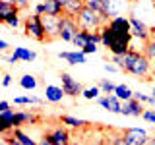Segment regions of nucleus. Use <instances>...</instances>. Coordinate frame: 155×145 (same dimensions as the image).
<instances>
[{"label": "nucleus", "instance_id": "nucleus-1", "mask_svg": "<svg viewBox=\"0 0 155 145\" xmlns=\"http://www.w3.org/2000/svg\"><path fill=\"white\" fill-rule=\"evenodd\" d=\"M110 60L114 62V66L118 70H122L124 74H132L140 79H149L151 77V62L149 58L140 50H128L126 54H113Z\"/></svg>", "mask_w": 155, "mask_h": 145}, {"label": "nucleus", "instance_id": "nucleus-2", "mask_svg": "<svg viewBox=\"0 0 155 145\" xmlns=\"http://www.w3.org/2000/svg\"><path fill=\"white\" fill-rule=\"evenodd\" d=\"M132 39L134 37H124L113 31L107 23L101 27V43L107 47V50H110V54H126L132 48Z\"/></svg>", "mask_w": 155, "mask_h": 145}, {"label": "nucleus", "instance_id": "nucleus-3", "mask_svg": "<svg viewBox=\"0 0 155 145\" xmlns=\"http://www.w3.org/2000/svg\"><path fill=\"white\" fill-rule=\"evenodd\" d=\"M76 19H78V23H80V27L84 29V31H101V27L109 21L103 12L93 10V8H87V6L78 14Z\"/></svg>", "mask_w": 155, "mask_h": 145}, {"label": "nucleus", "instance_id": "nucleus-4", "mask_svg": "<svg viewBox=\"0 0 155 145\" xmlns=\"http://www.w3.org/2000/svg\"><path fill=\"white\" fill-rule=\"evenodd\" d=\"M23 31H25V37L35 39L39 43L47 41V31H45V23H43V16L39 14H29L23 21Z\"/></svg>", "mask_w": 155, "mask_h": 145}, {"label": "nucleus", "instance_id": "nucleus-5", "mask_svg": "<svg viewBox=\"0 0 155 145\" xmlns=\"http://www.w3.org/2000/svg\"><path fill=\"white\" fill-rule=\"evenodd\" d=\"M80 23H78L76 18L72 16H66V14H62L60 16V39L66 43H72V39L78 31H80Z\"/></svg>", "mask_w": 155, "mask_h": 145}, {"label": "nucleus", "instance_id": "nucleus-6", "mask_svg": "<svg viewBox=\"0 0 155 145\" xmlns=\"http://www.w3.org/2000/svg\"><path fill=\"white\" fill-rule=\"evenodd\" d=\"M128 6H132L128 0H105L101 12L105 14L107 19H113V18L124 16V12L128 10Z\"/></svg>", "mask_w": 155, "mask_h": 145}, {"label": "nucleus", "instance_id": "nucleus-7", "mask_svg": "<svg viewBox=\"0 0 155 145\" xmlns=\"http://www.w3.org/2000/svg\"><path fill=\"white\" fill-rule=\"evenodd\" d=\"M43 137L47 139V141H51V145H70L72 139H70V132L66 130V126H54L52 130H48V132L43 135Z\"/></svg>", "mask_w": 155, "mask_h": 145}, {"label": "nucleus", "instance_id": "nucleus-8", "mask_svg": "<svg viewBox=\"0 0 155 145\" xmlns=\"http://www.w3.org/2000/svg\"><path fill=\"white\" fill-rule=\"evenodd\" d=\"M120 134L128 141V145H147L149 141V134L142 128H124L120 130Z\"/></svg>", "mask_w": 155, "mask_h": 145}, {"label": "nucleus", "instance_id": "nucleus-9", "mask_svg": "<svg viewBox=\"0 0 155 145\" xmlns=\"http://www.w3.org/2000/svg\"><path fill=\"white\" fill-rule=\"evenodd\" d=\"M130 25H132V37L134 39H140L142 43H147L151 39V27L145 21H142L140 18L130 16Z\"/></svg>", "mask_w": 155, "mask_h": 145}, {"label": "nucleus", "instance_id": "nucleus-10", "mask_svg": "<svg viewBox=\"0 0 155 145\" xmlns=\"http://www.w3.org/2000/svg\"><path fill=\"white\" fill-rule=\"evenodd\" d=\"M43 23H45V31H47V41H54L60 39V16H43Z\"/></svg>", "mask_w": 155, "mask_h": 145}, {"label": "nucleus", "instance_id": "nucleus-11", "mask_svg": "<svg viewBox=\"0 0 155 145\" xmlns=\"http://www.w3.org/2000/svg\"><path fill=\"white\" fill-rule=\"evenodd\" d=\"M60 79H62V89H64V93L68 97H78L81 95V91H84V87H81L80 81H76L74 77H72L68 72H62L60 74Z\"/></svg>", "mask_w": 155, "mask_h": 145}, {"label": "nucleus", "instance_id": "nucleus-12", "mask_svg": "<svg viewBox=\"0 0 155 145\" xmlns=\"http://www.w3.org/2000/svg\"><path fill=\"white\" fill-rule=\"evenodd\" d=\"M35 58H37V54L33 50H27L25 47H16L6 60L10 64H16V62H31V60H35Z\"/></svg>", "mask_w": 155, "mask_h": 145}, {"label": "nucleus", "instance_id": "nucleus-13", "mask_svg": "<svg viewBox=\"0 0 155 145\" xmlns=\"http://www.w3.org/2000/svg\"><path fill=\"white\" fill-rule=\"evenodd\" d=\"M99 105L107 108L109 112H114V114H122V103L116 95H107V97H101L99 99Z\"/></svg>", "mask_w": 155, "mask_h": 145}, {"label": "nucleus", "instance_id": "nucleus-14", "mask_svg": "<svg viewBox=\"0 0 155 145\" xmlns=\"http://www.w3.org/2000/svg\"><path fill=\"white\" fill-rule=\"evenodd\" d=\"M85 52L84 50H66V52H58L60 60H66L68 64H85Z\"/></svg>", "mask_w": 155, "mask_h": 145}, {"label": "nucleus", "instance_id": "nucleus-15", "mask_svg": "<svg viewBox=\"0 0 155 145\" xmlns=\"http://www.w3.org/2000/svg\"><path fill=\"white\" fill-rule=\"evenodd\" d=\"M143 106L138 99H130V101H124L122 105V114L124 116H142L143 114Z\"/></svg>", "mask_w": 155, "mask_h": 145}, {"label": "nucleus", "instance_id": "nucleus-16", "mask_svg": "<svg viewBox=\"0 0 155 145\" xmlns=\"http://www.w3.org/2000/svg\"><path fill=\"white\" fill-rule=\"evenodd\" d=\"M60 124L68 126V128H74V130H89V128H91L87 120L76 118V116H70V114H64V116H60Z\"/></svg>", "mask_w": 155, "mask_h": 145}, {"label": "nucleus", "instance_id": "nucleus-17", "mask_svg": "<svg viewBox=\"0 0 155 145\" xmlns=\"http://www.w3.org/2000/svg\"><path fill=\"white\" fill-rule=\"evenodd\" d=\"M64 89L62 87H56V85H47L45 89V99L48 103H60L62 99H64Z\"/></svg>", "mask_w": 155, "mask_h": 145}, {"label": "nucleus", "instance_id": "nucleus-18", "mask_svg": "<svg viewBox=\"0 0 155 145\" xmlns=\"http://www.w3.org/2000/svg\"><path fill=\"white\" fill-rule=\"evenodd\" d=\"M85 8L84 0H68L64 4V14L66 16H72V18H78V14Z\"/></svg>", "mask_w": 155, "mask_h": 145}, {"label": "nucleus", "instance_id": "nucleus-19", "mask_svg": "<svg viewBox=\"0 0 155 145\" xmlns=\"http://www.w3.org/2000/svg\"><path fill=\"white\" fill-rule=\"evenodd\" d=\"M43 4H45L48 16H62L64 14V4L60 0H43Z\"/></svg>", "mask_w": 155, "mask_h": 145}, {"label": "nucleus", "instance_id": "nucleus-20", "mask_svg": "<svg viewBox=\"0 0 155 145\" xmlns=\"http://www.w3.org/2000/svg\"><path fill=\"white\" fill-rule=\"evenodd\" d=\"M19 8L18 4H12V2H2L0 0V21L2 19H6L8 16H12V14H16V12H19Z\"/></svg>", "mask_w": 155, "mask_h": 145}, {"label": "nucleus", "instance_id": "nucleus-21", "mask_svg": "<svg viewBox=\"0 0 155 145\" xmlns=\"http://www.w3.org/2000/svg\"><path fill=\"white\" fill-rule=\"evenodd\" d=\"M105 135H107V145H128V141L122 137V134L120 132H109V130H105Z\"/></svg>", "mask_w": 155, "mask_h": 145}, {"label": "nucleus", "instance_id": "nucleus-22", "mask_svg": "<svg viewBox=\"0 0 155 145\" xmlns=\"http://www.w3.org/2000/svg\"><path fill=\"white\" fill-rule=\"evenodd\" d=\"M19 87H21V89H25V91H33V89L37 87L35 76H31V74L21 76V77H19Z\"/></svg>", "mask_w": 155, "mask_h": 145}, {"label": "nucleus", "instance_id": "nucleus-23", "mask_svg": "<svg viewBox=\"0 0 155 145\" xmlns=\"http://www.w3.org/2000/svg\"><path fill=\"white\" fill-rule=\"evenodd\" d=\"M72 45L78 47L81 50L85 45H89V39H87V31H84V29H80V31L74 35V39H72Z\"/></svg>", "mask_w": 155, "mask_h": 145}, {"label": "nucleus", "instance_id": "nucleus-24", "mask_svg": "<svg viewBox=\"0 0 155 145\" xmlns=\"http://www.w3.org/2000/svg\"><path fill=\"white\" fill-rule=\"evenodd\" d=\"M114 95L118 97L120 101H130V99H134V93H132V89H130L128 85H116Z\"/></svg>", "mask_w": 155, "mask_h": 145}, {"label": "nucleus", "instance_id": "nucleus-25", "mask_svg": "<svg viewBox=\"0 0 155 145\" xmlns=\"http://www.w3.org/2000/svg\"><path fill=\"white\" fill-rule=\"evenodd\" d=\"M143 54L149 58L151 66H155V39H149L147 43H143Z\"/></svg>", "mask_w": 155, "mask_h": 145}, {"label": "nucleus", "instance_id": "nucleus-26", "mask_svg": "<svg viewBox=\"0 0 155 145\" xmlns=\"http://www.w3.org/2000/svg\"><path fill=\"white\" fill-rule=\"evenodd\" d=\"M12 132H14V135H16V137L19 139V143H21V145H39V143H35V141H33V139L29 137L27 134H23L19 128H14Z\"/></svg>", "mask_w": 155, "mask_h": 145}, {"label": "nucleus", "instance_id": "nucleus-27", "mask_svg": "<svg viewBox=\"0 0 155 145\" xmlns=\"http://www.w3.org/2000/svg\"><path fill=\"white\" fill-rule=\"evenodd\" d=\"M14 105H43L37 97H14Z\"/></svg>", "mask_w": 155, "mask_h": 145}, {"label": "nucleus", "instance_id": "nucleus-28", "mask_svg": "<svg viewBox=\"0 0 155 145\" xmlns=\"http://www.w3.org/2000/svg\"><path fill=\"white\" fill-rule=\"evenodd\" d=\"M2 23H4V25H8V27H12V29H16L19 23H21V19H19V12L12 14V16H8L6 19H2Z\"/></svg>", "mask_w": 155, "mask_h": 145}, {"label": "nucleus", "instance_id": "nucleus-29", "mask_svg": "<svg viewBox=\"0 0 155 145\" xmlns=\"http://www.w3.org/2000/svg\"><path fill=\"white\" fill-rule=\"evenodd\" d=\"M99 93H101V87H87V89L81 91L84 99H87V101H93V99H97V97H99Z\"/></svg>", "mask_w": 155, "mask_h": 145}, {"label": "nucleus", "instance_id": "nucleus-30", "mask_svg": "<svg viewBox=\"0 0 155 145\" xmlns=\"http://www.w3.org/2000/svg\"><path fill=\"white\" fill-rule=\"evenodd\" d=\"M99 87H101V91H105L107 95L114 93V89H116V85L113 83V81H109V79H103V81L99 83Z\"/></svg>", "mask_w": 155, "mask_h": 145}, {"label": "nucleus", "instance_id": "nucleus-31", "mask_svg": "<svg viewBox=\"0 0 155 145\" xmlns=\"http://www.w3.org/2000/svg\"><path fill=\"white\" fill-rule=\"evenodd\" d=\"M103 2H105V0H84V4H85L87 8L99 10V12H101V8H103Z\"/></svg>", "mask_w": 155, "mask_h": 145}, {"label": "nucleus", "instance_id": "nucleus-32", "mask_svg": "<svg viewBox=\"0 0 155 145\" xmlns=\"http://www.w3.org/2000/svg\"><path fill=\"white\" fill-rule=\"evenodd\" d=\"M142 118H143V120H147V122H151V124H155V110L145 108V110H143V114H142Z\"/></svg>", "mask_w": 155, "mask_h": 145}, {"label": "nucleus", "instance_id": "nucleus-33", "mask_svg": "<svg viewBox=\"0 0 155 145\" xmlns=\"http://www.w3.org/2000/svg\"><path fill=\"white\" fill-rule=\"evenodd\" d=\"M81 50H84L85 54H93V52H97V45H95V43H89V45H85Z\"/></svg>", "mask_w": 155, "mask_h": 145}, {"label": "nucleus", "instance_id": "nucleus-34", "mask_svg": "<svg viewBox=\"0 0 155 145\" xmlns=\"http://www.w3.org/2000/svg\"><path fill=\"white\" fill-rule=\"evenodd\" d=\"M29 2H31V0H14V4H18V6L21 8V10H23V8H27V6H29Z\"/></svg>", "mask_w": 155, "mask_h": 145}, {"label": "nucleus", "instance_id": "nucleus-35", "mask_svg": "<svg viewBox=\"0 0 155 145\" xmlns=\"http://www.w3.org/2000/svg\"><path fill=\"white\" fill-rule=\"evenodd\" d=\"M10 83H12V76H10V74H4V79H2V85H4V87H8Z\"/></svg>", "mask_w": 155, "mask_h": 145}, {"label": "nucleus", "instance_id": "nucleus-36", "mask_svg": "<svg viewBox=\"0 0 155 145\" xmlns=\"http://www.w3.org/2000/svg\"><path fill=\"white\" fill-rule=\"evenodd\" d=\"M10 108V103L8 101H2V103H0V110H8Z\"/></svg>", "mask_w": 155, "mask_h": 145}, {"label": "nucleus", "instance_id": "nucleus-37", "mask_svg": "<svg viewBox=\"0 0 155 145\" xmlns=\"http://www.w3.org/2000/svg\"><path fill=\"white\" fill-rule=\"evenodd\" d=\"M8 48H10V45L6 41H0V50H8Z\"/></svg>", "mask_w": 155, "mask_h": 145}, {"label": "nucleus", "instance_id": "nucleus-38", "mask_svg": "<svg viewBox=\"0 0 155 145\" xmlns=\"http://www.w3.org/2000/svg\"><path fill=\"white\" fill-rule=\"evenodd\" d=\"M105 70H107V72H114V70H116V66H110V64H105Z\"/></svg>", "mask_w": 155, "mask_h": 145}, {"label": "nucleus", "instance_id": "nucleus-39", "mask_svg": "<svg viewBox=\"0 0 155 145\" xmlns=\"http://www.w3.org/2000/svg\"><path fill=\"white\" fill-rule=\"evenodd\" d=\"M147 145H155V134L149 137V141H147Z\"/></svg>", "mask_w": 155, "mask_h": 145}, {"label": "nucleus", "instance_id": "nucleus-40", "mask_svg": "<svg viewBox=\"0 0 155 145\" xmlns=\"http://www.w3.org/2000/svg\"><path fill=\"white\" fill-rule=\"evenodd\" d=\"M39 145H51V141H47V139H45V137H43V141H41V143H39Z\"/></svg>", "mask_w": 155, "mask_h": 145}, {"label": "nucleus", "instance_id": "nucleus-41", "mask_svg": "<svg viewBox=\"0 0 155 145\" xmlns=\"http://www.w3.org/2000/svg\"><path fill=\"white\" fill-rule=\"evenodd\" d=\"M0 145H10L8 141H4V139H2V141H0Z\"/></svg>", "mask_w": 155, "mask_h": 145}, {"label": "nucleus", "instance_id": "nucleus-42", "mask_svg": "<svg viewBox=\"0 0 155 145\" xmlns=\"http://www.w3.org/2000/svg\"><path fill=\"white\" fill-rule=\"evenodd\" d=\"M151 77H153V79H155V66H153V72H151Z\"/></svg>", "mask_w": 155, "mask_h": 145}, {"label": "nucleus", "instance_id": "nucleus-43", "mask_svg": "<svg viewBox=\"0 0 155 145\" xmlns=\"http://www.w3.org/2000/svg\"><path fill=\"white\" fill-rule=\"evenodd\" d=\"M128 2H130V4H136V2H138V0H128Z\"/></svg>", "mask_w": 155, "mask_h": 145}, {"label": "nucleus", "instance_id": "nucleus-44", "mask_svg": "<svg viewBox=\"0 0 155 145\" xmlns=\"http://www.w3.org/2000/svg\"><path fill=\"white\" fill-rule=\"evenodd\" d=\"M151 97H153V99H155V89H153V91H151Z\"/></svg>", "mask_w": 155, "mask_h": 145}, {"label": "nucleus", "instance_id": "nucleus-45", "mask_svg": "<svg viewBox=\"0 0 155 145\" xmlns=\"http://www.w3.org/2000/svg\"><path fill=\"white\" fill-rule=\"evenodd\" d=\"M60 2H62V4H66V2H68V0H60Z\"/></svg>", "mask_w": 155, "mask_h": 145}, {"label": "nucleus", "instance_id": "nucleus-46", "mask_svg": "<svg viewBox=\"0 0 155 145\" xmlns=\"http://www.w3.org/2000/svg\"><path fill=\"white\" fill-rule=\"evenodd\" d=\"M151 2H153V4H155V0H151Z\"/></svg>", "mask_w": 155, "mask_h": 145}, {"label": "nucleus", "instance_id": "nucleus-47", "mask_svg": "<svg viewBox=\"0 0 155 145\" xmlns=\"http://www.w3.org/2000/svg\"><path fill=\"white\" fill-rule=\"evenodd\" d=\"M153 6H155V4H153Z\"/></svg>", "mask_w": 155, "mask_h": 145}]
</instances>
